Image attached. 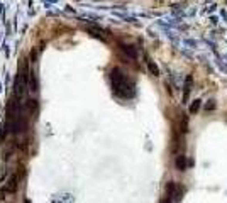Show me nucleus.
I'll return each mask as SVG.
<instances>
[{"label": "nucleus", "mask_w": 227, "mask_h": 203, "mask_svg": "<svg viewBox=\"0 0 227 203\" xmlns=\"http://www.w3.org/2000/svg\"><path fill=\"white\" fill-rule=\"evenodd\" d=\"M110 83L112 90L117 97L121 98H132L134 97V83L127 78V75H124L119 68H114L110 73Z\"/></svg>", "instance_id": "1"}, {"label": "nucleus", "mask_w": 227, "mask_h": 203, "mask_svg": "<svg viewBox=\"0 0 227 203\" xmlns=\"http://www.w3.org/2000/svg\"><path fill=\"white\" fill-rule=\"evenodd\" d=\"M17 181H19V174H12L10 179L5 183V188H4V193H14L17 190Z\"/></svg>", "instance_id": "2"}, {"label": "nucleus", "mask_w": 227, "mask_h": 203, "mask_svg": "<svg viewBox=\"0 0 227 203\" xmlns=\"http://www.w3.org/2000/svg\"><path fill=\"white\" fill-rule=\"evenodd\" d=\"M175 166H176V169H180V171H185L186 169V156H176V161H175Z\"/></svg>", "instance_id": "3"}, {"label": "nucleus", "mask_w": 227, "mask_h": 203, "mask_svg": "<svg viewBox=\"0 0 227 203\" xmlns=\"http://www.w3.org/2000/svg\"><path fill=\"white\" fill-rule=\"evenodd\" d=\"M190 90H192V76L186 78V86H185V92H183V100L188 98V95H190Z\"/></svg>", "instance_id": "4"}, {"label": "nucleus", "mask_w": 227, "mask_h": 203, "mask_svg": "<svg viewBox=\"0 0 227 203\" xmlns=\"http://www.w3.org/2000/svg\"><path fill=\"white\" fill-rule=\"evenodd\" d=\"M122 49H124V51H126L127 54L132 58V59H136V56H138V54H136V51H134V47H132V46H124V44H122Z\"/></svg>", "instance_id": "5"}, {"label": "nucleus", "mask_w": 227, "mask_h": 203, "mask_svg": "<svg viewBox=\"0 0 227 203\" xmlns=\"http://www.w3.org/2000/svg\"><path fill=\"white\" fill-rule=\"evenodd\" d=\"M148 68H149V71H151V73H153L154 76H158V75H159V68L156 66V64H154L153 61H148Z\"/></svg>", "instance_id": "6"}, {"label": "nucleus", "mask_w": 227, "mask_h": 203, "mask_svg": "<svg viewBox=\"0 0 227 203\" xmlns=\"http://www.w3.org/2000/svg\"><path fill=\"white\" fill-rule=\"evenodd\" d=\"M200 105H202V102H200V100H193V103L190 105V112H192V114H195L197 110L200 109Z\"/></svg>", "instance_id": "7"}, {"label": "nucleus", "mask_w": 227, "mask_h": 203, "mask_svg": "<svg viewBox=\"0 0 227 203\" xmlns=\"http://www.w3.org/2000/svg\"><path fill=\"white\" fill-rule=\"evenodd\" d=\"M214 107H215V103H214V102H212V103H209V105H207V109H209V110H210V109H214Z\"/></svg>", "instance_id": "8"}]
</instances>
